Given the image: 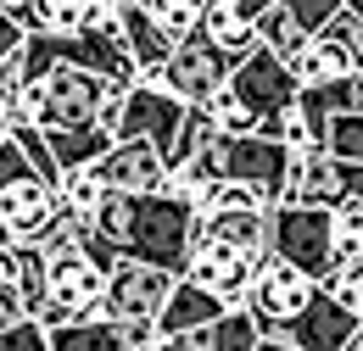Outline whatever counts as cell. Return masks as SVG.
I'll list each match as a JSON object with an SVG mask.
<instances>
[{
    "label": "cell",
    "instance_id": "cell-31",
    "mask_svg": "<svg viewBox=\"0 0 363 351\" xmlns=\"http://www.w3.org/2000/svg\"><path fill=\"white\" fill-rule=\"evenodd\" d=\"M23 40H28V28H23V23H17V17H11V11L0 6V62H11Z\"/></svg>",
    "mask_w": 363,
    "mask_h": 351
},
{
    "label": "cell",
    "instance_id": "cell-7",
    "mask_svg": "<svg viewBox=\"0 0 363 351\" xmlns=\"http://www.w3.org/2000/svg\"><path fill=\"white\" fill-rule=\"evenodd\" d=\"M285 173H291V145L274 134H224V178L252 184L269 207L285 201Z\"/></svg>",
    "mask_w": 363,
    "mask_h": 351
},
{
    "label": "cell",
    "instance_id": "cell-27",
    "mask_svg": "<svg viewBox=\"0 0 363 351\" xmlns=\"http://www.w3.org/2000/svg\"><path fill=\"white\" fill-rule=\"evenodd\" d=\"M324 151L341 162H363V112H335L324 129Z\"/></svg>",
    "mask_w": 363,
    "mask_h": 351
},
{
    "label": "cell",
    "instance_id": "cell-1",
    "mask_svg": "<svg viewBox=\"0 0 363 351\" xmlns=\"http://www.w3.org/2000/svg\"><path fill=\"white\" fill-rule=\"evenodd\" d=\"M112 251L101 240H79L67 251L45 257V290H50V307L34 318L45 329H62L73 318H106V279H112Z\"/></svg>",
    "mask_w": 363,
    "mask_h": 351
},
{
    "label": "cell",
    "instance_id": "cell-6",
    "mask_svg": "<svg viewBox=\"0 0 363 351\" xmlns=\"http://www.w3.org/2000/svg\"><path fill=\"white\" fill-rule=\"evenodd\" d=\"M179 273L157 263H135V257H118L112 279H106V318L112 323H157L168 296H174Z\"/></svg>",
    "mask_w": 363,
    "mask_h": 351
},
{
    "label": "cell",
    "instance_id": "cell-12",
    "mask_svg": "<svg viewBox=\"0 0 363 351\" xmlns=\"http://www.w3.org/2000/svg\"><path fill=\"white\" fill-rule=\"evenodd\" d=\"M352 335H358V318L318 284V296L296 312L274 340H291L296 351H347V346H352Z\"/></svg>",
    "mask_w": 363,
    "mask_h": 351
},
{
    "label": "cell",
    "instance_id": "cell-17",
    "mask_svg": "<svg viewBox=\"0 0 363 351\" xmlns=\"http://www.w3.org/2000/svg\"><path fill=\"white\" fill-rule=\"evenodd\" d=\"M201 34L224 50L229 62H246L252 50H257V17H246L240 11V0H213V6H201Z\"/></svg>",
    "mask_w": 363,
    "mask_h": 351
},
{
    "label": "cell",
    "instance_id": "cell-4",
    "mask_svg": "<svg viewBox=\"0 0 363 351\" xmlns=\"http://www.w3.org/2000/svg\"><path fill=\"white\" fill-rule=\"evenodd\" d=\"M224 89L240 100V112L257 123V134H263L274 117H279V112L302 95L296 73H291V62H285V56H274V50H263V45H257L246 62H235V73H229Z\"/></svg>",
    "mask_w": 363,
    "mask_h": 351
},
{
    "label": "cell",
    "instance_id": "cell-21",
    "mask_svg": "<svg viewBox=\"0 0 363 351\" xmlns=\"http://www.w3.org/2000/svg\"><path fill=\"white\" fill-rule=\"evenodd\" d=\"M291 73H296V84H302V89H313V84H330V79H347L352 67H347V56L324 40V34H313V40L291 56Z\"/></svg>",
    "mask_w": 363,
    "mask_h": 351
},
{
    "label": "cell",
    "instance_id": "cell-5",
    "mask_svg": "<svg viewBox=\"0 0 363 351\" xmlns=\"http://www.w3.org/2000/svg\"><path fill=\"white\" fill-rule=\"evenodd\" d=\"M318 296V279L313 273H302V267L279 263V257H269V263H257V273H252V284H246V312L257 318V329H263V340H274L296 312L308 307Z\"/></svg>",
    "mask_w": 363,
    "mask_h": 351
},
{
    "label": "cell",
    "instance_id": "cell-16",
    "mask_svg": "<svg viewBox=\"0 0 363 351\" xmlns=\"http://www.w3.org/2000/svg\"><path fill=\"white\" fill-rule=\"evenodd\" d=\"M174 340H179V351H257L263 329L246 307H229L224 318H213V323H201L190 335H174Z\"/></svg>",
    "mask_w": 363,
    "mask_h": 351
},
{
    "label": "cell",
    "instance_id": "cell-41",
    "mask_svg": "<svg viewBox=\"0 0 363 351\" xmlns=\"http://www.w3.org/2000/svg\"><path fill=\"white\" fill-rule=\"evenodd\" d=\"M0 6H17V0H0Z\"/></svg>",
    "mask_w": 363,
    "mask_h": 351
},
{
    "label": "cell",
    "instance_id": "cell-42",
    "mask_svg": "<svg viewBox=\"0 0 363 351\" xmlns=\"http://www.w3.org/2000/svg\"><path fill=\"white\" fill-rule=\"evenodd\" d=\"M358 257H363V251H358Z\"/></svg>",
    "mask_w": 363,
    "mask_h": 351
},
{
    "label": "cell",
    "instance_id": "cell-14",
    "mask_svg": "<svg viewBox=\"0 0 363 351\" xmlns=\"http://www.w3.org/2000/svg\"><path fill=\"white\" fill-rule=\"evenodd\" d=\"M347 195V162L330 151H291L285 207H335Z\"/></svg>",
    "mask_w": 363,
    "mask_h": 351
},
{
    "label": "cell",
    "instance_id": "cell-35",
    "mask_svg": "<svg viewBox=\"0 0 363 351\" xmlns=\"http://www.w3.org/2000/svg\"><path fill=\"white\" fill-rule=\"evenodd\" d=\"M140 351H179V340H174V335H162V329H157V335H151V340H145V346Z\"/></svg>",
    "mask_w": 363,
    "mask_h": 351
},
{
    "label": "cell",
    "instance_id": "cell-32",
    "mask_svg": "<svg viewBox=\"0 0 363 351\" xmlns=\"http://www.w3.org/2000/svg\"><path fill=\"white\" fill-rule=\"evenodd\" d=\"M28 312H23V296H17V284H0V335L11 329V323H23Z\"/></svg>",
    "mask_w": 363,
    "mask_h": 351
},
{
    "label": "cell",
    "instance_id": "cell-24",
    "mask_svg": "<svg viewBox=\"0 0 363 351\" xmlns=\"http://www.w3.org/2000/svg\"><path fill=\"white\" fill-rule=\"evenodd\" d=\"M257 40H263V50H274V56H285V62H291V56L308 45V34L291 23V11H285V6H269V11L257 17Z\"/></svg>",
    "mask_w": 363,
    "mask_h": 351
},
{
    "label": "cell",
    "instance_id": "cell-15",
    "mask_svg": "<svg viewBox=\"0 0 363 351\" xmlns=\"http://www.w3.org/2000/svg\"><path fill=\"white\" fill-rule=\"evenodd\" d=\"M201 229L213 240H224L235 251H246L252 263H269L274 257V207H252V212H213L201 218Z\"/></svg>",
    "mask_w": 363,
    "mask_h": 351
},
{
    "label": "cell",
    "instance_id": "cell-29",
    "mask_svg": "<svg viewBox=\"0 0 363 351\" xmlns=\"http://www.w3.org/2000/svg\"><path fill=\"white\" fill-rule=\"evenodd\" d=\"M279 6H285V11H291V23L313 40V34H324V28H330V17H335L347 0H279Z\"/></svg>",
    "mask_w": 363,
    "mask_h": 351
},
{
    "label": "cell",
    "instance_id": "cell-2",
    "mask_svg": "<svg viewBox=\"0 0 363 351\" xmlns=\"http://www.w3.org/2000/svg\"><path fill=\"white\" fill-rule=\"evenodd\" d=\"M196 223L201 212L157 190V195H129V234H123V251L118 257H135V263H157L168 273H184V257L196 246Z\"/></svg>",
    "mask_w": 363,
    "mask_h": 351
},
{
    "label": "cell",
    "instance_id": "cell-26",
    "mask_svg": "<svg viewBox=\"0 0 363 351\" xmlns=\"http://www.w3.org/2000/svg\"><path fill=\"white\" fill-rule=\"evenodd\" d=\"M330 223H335V257H341V263L358 257L363 251V201L358 195H341V201L330 207Z\"/></svg>",
    "mask_w": 363,
    "mask_h": 351
},
{
    "label": "cell",
    "instance_id": "cell-37",
    "mask_svg": "<svg viewBox=\"0 0 363 351\" xmlns=\"http://www.w3.org/2000/svg\"><path fill=\"white\" fill-rule=\"evenodd\" d=\"M352 112H363V73H352Z\"/></svg>",
    "mask_w": 363,
    "mask_h": 351
},
{
    "label": "cell",
    "instance_id": "cell-33",
    "mask_svg": "<svg viewBox=\"0 0 363 351\" xmlns=\"http://www.w3.org/2000/svg\"><path fill=\"white\" fill-rule=\"evenodd\" d=\"M17 273H23V263H17V246H0V284H17Z\"/></svg>",
    "mask_w": 363,
    "mask_h": 351
},
{
    "label": "cell",
    "instance_id": "cell-40",
    "mask_svg": "<svg viewBox=\"0 0 363 351\" xmlns=\"http://www.w3.org/2000/svg\"><path fill=\"white\" fill-rule=\"evenodd\" d=\"M0 246H11V240H6V223H0Z\"/></svg>",
    "mask_w": 363,
    "mask_h": 351
},
{
    "label": "cell",
    "instance_id": "cell-10",
    "mask_svg": "<svg viewBox=\"0 0 363 351\" xmlns=\"http://www.w3.org/2000/svg\"><path fill=\"white\" fill-rule=\"evenodd\" d=\"M184 117H190V106H184L174 89H145V84H129L123 95V123H118V139H151L162 156L174 151V139H179Z\"/></svg>",
    "mask_w": 363,
    "mask_h": 351
},
{
    "label": "cell",
    "instance_id": "cell-25",
    "mask_svg": "<svg viewBox=\"0 0 363 351\" xmlns=\"http://www.w3.org/2000/svg\"><path fill=\"white\" fill-rule=\"evenodd\" d=\"M324 40L347 56V67H352V73H363V11H358V6H341V11L330 17Z\"/></svg>",
    "mask_w": 363,
    "mask_h": 351
},
{
    "label": "cell",
    "instance_id": "cell-3",
    "mask_svg": "<svg viewBox=\"0 0 363 351\" xmlns=\"http://www.w3.org/2000/svg\"><path fill=\"white\" fill-rule=\"evenodd\" d=\"M274 257L302 273H313L318 284L330 279V267L341 263L335 257V223H330V207H274Z\"/></svg>",
    "mask_w": 363,
    "mask_h": 351
},
{
    "label": "cell",
    "instance_id": "cell-11",
    "mask_svg": "<svg viewBox=\"0 0 363 351\" xmlns=\"http://www.w3.org/2000/svg\"><path fill=\"white\" fill-rule=\"evenodd\" d=\"M252 273H257V263H252L246 251H235V246H224V240L207 234V240L190 246L179 279L201 284V290H213V296L229 301V307H246V284H252Z\"/></svg>",
    "mask_w": 363,
    "mask_h": 351
},
{
    "label": "cell",
    "instance_id": "cell-8",
    "mask_svg": "<svg viewBox=\"0 0 363 351\" xmlns=\"http://www.w3.org/2000/svg\"><path fill=\"white\" fill-rule=\"evenodd\" d=\"M62 218V190L40 173H23L11 184H0V223H6V240L23 251V246H40L45 229Z\"/></svg>",
    "mask_w": 363,
    "mask_h": 351
},
{
    "label": "cell",
    "instance_id": "cell-13",
    "mask_svg": "<svg viewBox=\"0 0 363 351\" xmlns=\"http://www.w3.org/2000/svg\"><path fill=\"white\" fill-rule=\"evenodd\" d=\"M95 173L106 178V190L157 195V190H168V156H162L151 139H118V145L95 162Z\"/></svg>",
    "mask_w": 363,
    "mask_h": 351
},
{
    "label": "cell",
    "instance_id": "cell-38",
    "mask_svg": "<svg viewBox=\"0 0 363 351\" xmlns=\"http://www.w3.org/2000/svg\"><path fill=\"white\" fill-rule=\"evenodd\" d=\"M257 351H296V346H291V340H263Z\"/></svg>",
    "mask_w": 363,
    "mask_h": 351
},
{
    "label": "cell",
    "instance_id": "cell-22",
    "mask_svg": "<svg viewBox=\"0 0 363 351\" xmlns=\"http://www.w3.org/2000/svg\"><path fill=\"white\" fill-rule=\"evenodd\" d=\"M140 11L168 34V40L179 45V40H190L196 28H201V0H135Z\"/></svg>",
    "mask_w": 363,
    "mask_h": 351
},
{
    "label": "cell",
    "instance_id": "cell-23",
    "mask_svg": "<svg viewBox=\"0 0 363 351\" xmlns=\"http://www.w3.org/2000/svg\"><path fill=\"white\" fill-rule=\"evenodd\" d=\"M56 190H62V201H67V212H79V218H90L95 207H101V195H106V178L95 173V168H67V173L56 178Z\"/></svg>",
    "mask_w": 363,
    "mask_h": 351
},
{
    "label": "cell",
    "instance_id": "cell-34",
    "mask_svg": "<svg viewBox=\"0 0 363 351\" xmlns=\"http://www.w3.org/2000/svg\"><path fill=\"white\" fill-rule=\"evenodd\" d=\"M347 195L363 201V162H347Z\"/></svg>",
    "mask_w": 363,
    "mask_h": 351
},
{
    "label": "cell",
    "instance_id": "cell-36",
    "mask_svg": "<svg viewBox=\"0 0 363 351\" xmlns=\"http://www.w3.org/2000/svg\"><path fill=\"white\" fill-rule=\"evenodd\" d=\"M0 139H11V100H6V89H0Z\"/></svg>",
    "mask_w": 363,
    "mask_h": 351
},
{
    "label": "cell",
    "instance_id": "cell-20",
    "mask_svg": "<svg viewBox=\"0 0 363 351\" xmlns=\"http://www.w3.org/2000/svg\"><path fill=\"white\" fill-rule=\"evenodd\" d=\"M28 34H79L90 17V0H17L6 6Z\"/></svg>",
    "mask_w": 363,
    "mask_h": 351
},
{
    "label": "cell",
    "instance_id": "cell-18",
    "mask_svg": "<svg viewBox=\"0 0 363 351\" xmlns=\"http://www.w3.org/2000/svg\"><path fill=\"white\" fill-rule=\"evenodd\" d=\"M224 312H229V301H218L213 290L179 279L174 296H168V307H162V318H157V329H162V335H190V329H201V323H213V318H224Z\"/></svg>",
    "mask_w": 363,
    "mask_h": 351
},
{
    "label": "cell",
    "instance_id": "cell-30",
    "mask_svg": "<svg viewBox=\"0 0 363 351\" xmlns=\"http://www.w3.org/2000/svg\"><path fill=\"white\" fill-rule=\"evenodd\" d=\"M0 351H50V329L34 323V318H23V323H11L0 335Z\"/></svg>",
    "mask_w": 363,
    "mask_h": 351
},
{
    "label": "cell",
    "instance_id": "cell-9",
    "mask_svg": "<svg viewBox=\"0 0 363 351\" xmlns=\"http://www.w3.org/2000/svg\"><path fill=\"white\" fill-rule=\"evenodd\" d=\"M229 73H235V62H229L201 28L168 50V89L179 95L184 106H207V100L229 84Z\"/></svg>",
    "mask_w": 363,
    "mask_h": 351
},
{
    "label": "cell",
    "instance_id": "cell-19",
    "mask_svg": "<svg viewBox=\"0 0 363 351\" xmlns=\"http://www.w3.org/2000/svg\"><path fill=\"white\" fill-rule=\"evenodd\" d=\"M45 145H50V156H56V168L67 173V168H95L118 145V134L101 129V123H90V129H45Z\"/></svg>",
    "mask_w": 363,
    "mask_h": 351
},
{
    "label": "cell",
    "instance_id": "cell-28",
    "mask_svg": "<svg viewBox=\"0 0 363 351\" xmlns=\"http://www.w3.org/2000/svg\"><path fill=\"white\" fill-rule=\"evenodd\" d=\"M324 290H330V296H335V301L363 323V257L335 263V267H330V279H324Z\"/></svg>",
    "mask_w": 363,
    "mask_h": 351
},
{
    "label": "cell",
    "instance_id": "cell-39",
    "mask_svg": "<svg viewBox=\"0 0 363 351\" xmlns=\"http://www.w3.org/2000/svg\"><path fill=\"white\" fill-rule=\"evenodd\" d=\"M347 351H363V323H358V335H352V346H347Z\"/></svg>",
    "mask_w": 363,
    "mask_h": 351
}]
</instances>
